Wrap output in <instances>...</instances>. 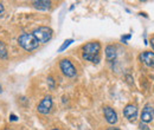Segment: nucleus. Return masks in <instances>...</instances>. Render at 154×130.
<instances>
[{
  "instance_id": "1",
  "label": "nucleus",
  "mask_w": 154,
  "mask_h": 130,
  "mask_svg": "<svg viewBox=\"0 0 154 130\" xmlns=\"http://www.w3.org/2000/svg\"><path fill=\"white\" fill-rule=\"evenodd\" d=\"M83 53L82 56L85 60L91 63L100 62V51H101V44L98 41H90L83 46Z\"/></svg>"
},
{
  "instance_id": "2",
  "label": "nucleus",
  "mask_w": 154,
  "mask_h": 130,
  "mask_svg": "<svg viewBox=\"0 0 154 130\" xmlns=\"http://www.w3.org/2000/svg\"><path fill=\"white\" fill-rule=\"evenodd\" d=\"M19 45L26 51H32L38 47V40L35 38L32 33H23L18 38Z\"/></svg>"
},
{
  "instance_id": "3",
  "label": "nucleus",
  "mask_w": 154,
  "mask_h": 130,
  "mask_svg": "<svg viewBox=\"0 0 154 130\" xmlns=\"http://www.w3.org/2000/svg\"><path fill=\"white\" fill-rule=\"evenodd\" d=\"M35 38L38 40V43H48L51 38H52V30L50 27H46V26H42V27H38L33 31L32 33Z\"/></svg>"
},
{
  "instance_id": "4",
  "label": "nucleus",
  "mask_w": 154,
  "mask_h": 130,
  "mask_svg": "<svg viewBox=\"0 0 154 130\" xmlns=\"http://www.w3.org/2000/svg\"><path fill=\"white\" fill-rule=\"evenodd\" d=\"M59 68H60L62 72L65 74L66 77L72 78V77H75L77 74L75 66H74L72 63H71L70 60H68V59H62L60 63H59Z\"/></svg>"
},
{
  "instance_id": "5",
  "label": "nucleus",
  "mask_w": 154,
  "mask_h": 130,
  "mask_svg": "<svg viewBox=\"0 0 154 130\" xmlns=\"http://www.w3.org/2000/svg\"><path fill=\"white\" fill-rule=\"evenodd\" d=\"M51 108H52V97L51 96H46L42 99V102L38 104L37 107V110L38 112L43 113V115H48L49 112L51 111Z\"/></svg>"
},
{
  "instance_id": "6",
  "label": "nucleus",
  "mask_w": 154,
  "mask_h": 130,
  "mask_svg": "<svg viewBox=\"0 0 154 130\" xmlns=\"http://www.w3.org/2000/svg\"><path fill=\"white\" fill-rule=\"evenodd\" d=\"M123 115H125V117L128 121L134 122L135 119H136V117H137V108L135 105H133V104H128L123 109Z\"/></svg>"
},
{
  "instance_id": "7",
  "label": "nucleus",
  "mask_w": 154,
  "mask_h": 130,
  "mask_svg": "<svg viewBox=\"0 0 154 130\" xmlns=\"http://www.w3.org/2000/svg\"><path fill=\"white\" fill-rule=\"evenodd\" d=\"M103 113H104V117L107 119L108 123L110 124H115L117 122V115H116L115 110L110 107H104L103 108Z\"/></svg>"
},
{
  "instance_id": "8",
  "label": "nucleus",
  "mask_w": 154,
  "mask_h": 130,
  "mask_svg": "<svg viewBox=\"0 0 154 130\" xmlns=\"http://www.w3.org/2000/svg\"><path fill=\"white\" fill-rule=\"evenodd\" d=\"M140 60L148 68H154V52L145 51L140 55Z\"/></svg>"
},
{
  "instance_id": "9",
  "label": "nucleus",
  "mask_w": 154,
  "mask_h": 130,
  "mask_svg": "<svg viewBox=\"0 0 154 130\" xmlns=\"http://www.w3.org/2000/svg\"><path fill=\"white\" fill-rule=\"evenodd\" d=\"M153 116H154V109L149 105L147 104L143 110H142V113H141V121L142 123H148L153 119Z\"/></svg>"
},
{
  "instance_id": "10",
  "label": "nucleus",
  "mask_w": 154,
  "mask_h": 130,
  "mask_svg": "<svg viewBox=\"0 0 154 130\" xmlns=\"http://www.w3.org/2000/svg\"><path fill=\"white\" fill-rule=\"evenodd\" d=\"M33 7L37 10H42V11H48L51 7V1H46V0H38V1H33L32 2Z\"/></svg>"
},
{
  "instance_id": "11",
  "label": "nucleus",
  "mask_w": 154,
  "mask_h": 130,
  "mask_svg": "<svg viewBox=\"0 0 154 130\" xmlns=\"http://www.w3.org/2000/svg\"><path fill=\"white\" fill-rule=\"evenodd\" d=\"M106 57L108 60H113L116 58V49L113 45H108L106 47Z\"/></svg>"
},
{
  "instance_id": "12",
  "label": "nucleus",
  "mask_w": 154,
  "mask_h": 130,
  "mask_svg": "<svg viewBox=\"0 0 154 130\" xmlns=\"http://www.w3.org/2000/svg\"><path fill=\"white\" fill-rule=\"evenodd\" d=\"M0 58H7V49L2 41H0Z\"/></svg>"
},
{
  "instance_id": "13",
  "label": "nucleus",
  "mask_w": 154,
  "mask_h": 130,
  "mask_svg": "<svg viewBox=\"0 0 154 130\" xmlns=\"http://www.w3.org/2000/svg\"><path fill=\"white\" fill-rule=\"evenodd\" d=\"M71 43H74V39H66V40L63 43V45L59 47V50H58V51H59V52L64 51V50H65V49H66V47H68V46H69Z\"/></svg>"
},
{
  "instance_id": "14",
  "label": "nucleus",
  "mask_w": 154,
  "mask_h": 130,
  "mask_svg": "<svg viewBox=\"0 0 154 130\" xmlns=\"http://www.w3.org/2000/svg\"><path fill=\"white\" fill-rule=\"evenodd\" d=\"M48 83L50 84V88L52 89V88H54V85H55V82H54V78H52V77H48Z\"/></svg>"
},
{
  "instance_id": "15",
  "label": "nucleus",
  "mask_w": 154,
  "mask_h": 130,
  "mask_svg": "<svg viewBox=\"0 0 154 130\" xmlns=\"http://www.w3.org/2000/svg\"><path fill=\"white\" fill-rule=\"evenodd\" d=\"M140 128H141V130H149L148 127H147L145 123H142V122H141V124H140Z\"/></svg>"
},
{
  "instance_id": "16",
  "label": "nucleus",
  "mask_w": 154,
  "mask_h": 130,
  "mask_svg": "<svg viewBox=\"0 0 154 130\" xmlns=\"http://www.w3.org/2000/svg\"><path fill=\"white\" fill-rule=\"evenodd\" d=\"M11 121H17V116L12 113V115H11Z\"/></svg>"
},
{
  "instance_id": "17",
  "label": "nucleus",
  "mask_w": 154,
  "mask_h": 130,
  "mask_svg": "<svg viewBox=\"0 0 154 130\" xmlns=\"http://www.w3.org/2000/svg\"><path fill=\"white\" fill-rule=\"evenodd\" d=\"M151 45H152V49L154 50V36L151 38Z\"/></svg>"
},
{
  "instance_id": "18",
  "label": "nucleus",
  "mask_w": 154,
  "mask_h": 130,
  "mask_svg": "<svg viewBox=\"0 0 154 130\" xmlns=\"http://www.w3.org/2000/svg\"><path fill=\"white\" fill-rule=\"evenodd\" d=\"M4 12V5L0 2V13H2Z\"/></svg>"
},
{
  "instance_id": "19",
  "label": "nucleus",
  "mask_w": 154,
  "mask_h": 130,
  "mask_svg": "<svg viewBox=\"0 0 154 130\" xmlns=\"http://www.w3.org/2000/svg\"><path fill=\"white\" fill-rule=\"evenodd\" d=\"M108 130H120V129H117V128H110V129H108Z\"/></svg>"
},
{
  "instance_id": "20",
  "label": "nucleus",
  "mask_w": 154,
  "mask_h": 130,
  "mask_svg": "<svg viewBox=\"0 0 154 130\" xmlns=\"http://www.w3.org/2000/svg\"><path fill=\"white\" fill-rule=\"evenodd\" d=\"M1 91H2V88H1V85H0V92H1Z\"/></svg>"
},
{
  "instance_id": "21",
  "label": "nucleus",
  "mask_w": 154,
  "mask_h": 130,
  "mask_svg": "<svg viewBox=\"0 0 154 130\" xmlns=\"http://www.w3.org/2000/svg\"><path fill=\"white\" fill-rule=\"evenodd\" d=\"M52 130H59V129H52Z\"/></svg>"
},
{
  "instance_id": "22",
  "label": "nucleus",
  "mask_w": 154,
  "mask_h": 130,
  "mask_svg": "<svg viewBox=\"0 0 154 130\" xmlns=\"http://www.w3.org/2000/svg\"><path fill=\"white\" fill-rule=\"evenodd\" d=\"M6 130H10V129H6Z\"/></svg>"
}]
</instances>
